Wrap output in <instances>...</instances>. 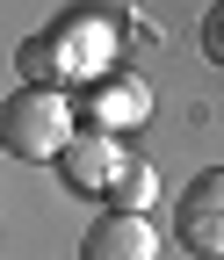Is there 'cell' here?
I'll return each instance as SVG.
<instances>
[{
	"label": "cell",
	"instance_id": "2",
	"mask_svg": "<svg viewBox=\"0 0 224 260\" xmlns=\"http://www.w3.org/2000/svg\"><path fill=\"white\" fill-rule=\"evenodd\" d=\"M174 232H181L188 253H203V260L224 253V174H217V167L196 174V181L181 188V203H174Z\"/></svg>",
	"mask_w": 224,
	"mask_h": 260
},
{
	"label": "cell",
	"instance_id": "6",
	"mask_svg": "<svg viewBox=\"0 0 224 260\" xmlns=\"http://www.w3.org/2000/svg\"><path fill=\"white\" fill-rule=\"evenodd\" d=\"M94 109H102L109 123H138V116H145V87H138V80H109V94H102Z\"/></svg>",
	"mask_w": 224,
	"mask_h": 260
},
{
	"label": "cell",
	"instance_id": "7",
	"mask_svg": "<svg viewBox=\"0 0 224 260\" xmlns=\"http://www.w3.org/2000/svg\"><path fill=\"white\" fill-rule=\"evenodd\" d=\"M203 51H210V58L224 65V0H217L210 15H203Z\"/></svg>",
	"mask_w": 224,
	"mask_h": 260
},
{
	"label": "cell",
	"instance_id": "5",
	"mask_svg": "<svg viewBox=\"0 0 224 260\" xmlns=\"http://www.w3.org/2000/svg\"><path fill=\"white\" fill-rule=\"evenodd\" d=\"M109 195H116V210H138V217H145V210H152V195H159V174L145 167V159H131V167H123V181H116Z\"/></svg>",
	"mask_w": 224,
	"mask_h": 260
},
{
	"label": "cell",
	"instance_id": "3",
	"mask_svg": "<svg viewBox=\"0 0 224 260\" xmlns=\"http://www.w3.org/2000/svg\"><path fill=\"white\" fill-rule=\"evenodd\" d=\"M80 260H159V232H152V217H138V210H109V217L87 224Z\"/></svg>",
	"mask_w": 224,
	"mask_h": 260
},
{
	"label": "cell",
	"instance_id": "1",
	"mask_svg": "<svg viewBox=\"0 0 224 260\" xmlns=\"http://www.w3.org/2000/svg\"><path fill=\"white\" fill-rule=\"evenodd\" d=\"M0 145H8L15 159H29V167H44V159H58L73 145V102L58 87H22L0 102Z\"/></svg>",
	"mask_w": 224,
	"mask_h": 260
},
{
	"label": "cell",
	"instance_id": "4",
	"mask_svg": "<svg viewBox=\"0 0 224 260\" xmlns=\"http://www.w3.org/2000/svg\"><path fill=\"white\" fill-rule=\"evenodd\" d=\"M58 167H66V188L94 195V188H116V181H123L131 152H116V138H109V130H94V138H73L66 152H58Z\"/></svg>",
	"mask_w": 224,
	"mask_h": 260
}]
</instances>
